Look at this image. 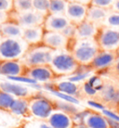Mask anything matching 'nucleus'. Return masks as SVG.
Wrapping results in <instances>:
<instances>
[{
  "mask_svg": "<svg viewBox=\"0 0 119 128\" xmlns=\"http://www.w3.org/2000/svg\"><path fill=\"white\" fill-rule=\"evenodd\" d=\"M69 50L80 66H90L94 58L100 51L96 39H73Z\"/></svg>",
  "mask_w": 119,
  "mask_h": 128,
  "instance_id": "nucleus-1",
  "label": "nucleus"
},
{
  "mask_svg": "<svg viewBox=\"0 0 119 128\" xmlns=\"http://www.w3.org/2000/svg\"><path fill=\"white\" fill-rule=\"evenodd\" d=\"M10 20L17 22L20 26H22L23 29L43 25L46 18L43 15L39 14L38 12L35 11L34 10L22 13H17L12 11L10 13Z\"/></svg>",
  "mask_w": 119,
  "mask_h": 128,
  "instance_id": "nucleus-8",
  "label": "nucleus"
},
{
  "mask_svg": "<svg viewBox=\"0 0 119 128\" xmlns=\"http://www.w3.org/2000/svg\"><path fill=\"white\" fill-rule=\"evenodd\" d=\"M117 53H118V55H119V48H118V50H117Z\"/></svg>",
  "mask_w": 119,
  "mask_h": 128,
  "instance_id": "nucleus-45",
  "label": "nucleus"
},
{
  "mask_svg": "<svg viewBox=\"0 0 119 128\" xmlns=\"http://www.w3.org/2000/svg\"><path fill=\"white\" fill-rule=\"evenodd\" d=\"M27 67L21 60H1L0 62V74L8 78L24 76Z\"/></svg>",
  "mask_w": 119,
  "mask_h": 128,
  "instance_id": "nucleus-12",
  "label": "nucleus"
},
{
  "mask_svg": "<svg viewBox=\"0 0 119 128\" xmlns=\"http://www.w3.org/2000/svg\"><path fill=\"white\" fill-rule=\"evenodd\" d=\"M88 6L79 3L68 2V6L65 11V16L73 24L78 25L87 20V13Z\"/></svg>",
  "mask_w": 119,
  "mask_h": 128,
  "instance_id": "nucleus-14",
  "label": "nucleus"
},
{
  "mask_svg": "<svg viewBox=\"0 0 119 128\" xmlns=\"http://www.w3.org/2000/svg\"><path fill=\"white\" fill-rule=\"evenodd\" d=\"M49 67L58 78L68 77L74 74L79 69L80 65L69 49H61L54 50Z\"/></svg>",
  "mask_w": 119,
  "mask_h": 128,
  "instance_id": "nucleus-2",
  "label": "nucleus"
},
{
  "mask_svg": "<svg viewBox=\"0 0 119 128\" xmlns=\"http://www.w3.org/2000/svg\"><path fill=\"white\" fill-rule=\"evenodd\" d=\"M54 50L48 48L44 44L30 46L25 55L21 60L27 68L49 65Z\"/></svg>",
  "mask_w": 119,
  "mask_h": 128,
  "instance_id": "nucleus-4",
  "label": "nucleus"
},
{
  "mask_svg": "<svg viewBox=\"0 0 119 128\" xmlns=\"http://www.w3.org/2000/svg\"><path fill=\"white\" fill-rule=\"evenodd\" d=\"M87 82H88L99 93L102 90L103 86H104V84H105V82H104V80L102 79V77L100 76V74H94L92 76L89 77V79L87 80Z\"/></svg>",
  "mask_w": 119,
  "mask_h": 128,
  "instance_id": "nucleus-32",
  "label": "nucleus"
},
{
  "mask_svg": "<svg viewBox=\"0 0 119 128\" xmlns=\"http://www.w3.org/2000/svg\"><path fill=\"white\" fill-rule=\"evenodd\" d=\"M22 125V119L13 115L10 110H0V128H20Z\"/></svg>",
  "mask_w": 119,
  "mask_h": 128,
  "instance_id": "nucleus-24",
  "label": "nucleus"
},
{
  "mask_svg": "<svg viewBox=\"0 0 119 128\" xmlns=\"http://www.w3.org/2000/svg\"><path fill=\"white\" fill-rule=\"evenodd\" d=\"M114 2H115V0H91L90 5L106 8V10H112Z\"/></svg>",
  "mask_w": 119,
  "mask_h": 128,
  "instance_id": "nucleus-34",
  "label": "nucleus"
},
{
  "mask_svg": "<svg viewBox=\"0 0 119 128\" xmlns=\"http://www.w3.org/2000/svg\"><path fill=\"white\" fill-rule=\"evenodd\" d=\"M44 34H45V30L43 28V25L35 26V27L23 29L22 37L29 46H36L42 44Z\"/></svg>",
  "mask_w": 119,
  "mask_h": 128,
  "instance_id": "nucleus-18",
  "label": "nucleus"
},
{
  "mask_svg": "<svg viewBox=\"0 0 119 128\" xmlns=\"http://www.w3.org/2000/svg\"><path fill=\"white\" fill-rule=\"evenodd\" d=\"M68 2H74V3H79L83 4V5H87L89 6L91 3V0H67Z\"/></svg>",
  "mask_w": 119,
  "mask_h": 128,
  "instance_id": "nucleus-41",
  "label": "nucleus"
},
{
  "mask_svg": "<svg viewBox=\"0 0 119 128\" xmlns=\"http://www.w3.org/2000/svg\"><path fill=\"white\" fill-rule=\"evenodd\" d=\"M101 26H106L112 29L119 30V12L111 10Z\"/></svg>",
  "mask_w": 119,
  "mask_h": 128,
  "instance_id": "nucleus-30",
  "label": "nucleus"
},
{
  "mask_svg": "<svg viewBox=\"0 0 119 128\" xmlns=\"http://www.w3.org/2000/svg\"><path fill=\"white\" fill-rule=\"evenodd\" d=\"M30 115L40 121H48L56 110L54 101L44 96L34 95L29 98Z\"/></svg>",
  "mask_w": 119,
  "mask_h": 128,
  "instance_id": "nucleus-5",
  "label": "nucleus"
},
{
  "mask_svg": "<svg viewBox=\"0 0 119 128\" xmlns=\"http://www.w3.org/2000/svg\"><path fill=\"white\" fill-rule=\"evenodd\" d=\"M101 113L110 121L119 122V112L114 110L111 109V108H106L101 112Z\"/></svg>",
  "mask_w": 119,
  "mask_h": 128,
  "instance_id": "nucleus-36",
  "label": "nucleus"
},
{
  "mask_svg": "<svg viewBox=\"0 0 119 128\" xmlns=\"http://www.w3.org/2000/svg\"><path fill=\"white\" fill-rule=\"evenodd\" d=\"M100 25L90 22L88 20H84L83 22L76 25V32L74 39H92L96 38L97 34L100 29Z\"/></svg>",
  "mask_w": 119,
  "mask_h": 128,
  "instance_id": "nucleus-17",
  "label": "nucleus"
},
{
  "mask_svg": "<svg viewBox=\"0 0 119 128\" xmlns=\"http://www.w3.org/2000/svg\"><path fill=\"white\" fill-rule=\"evenodd\" d=\"M110 11L111 10H106V8L89 5L88 8H87V20L101 26L104 22V20H106L107 16L109 15Z\"/></svg>",
  "mask_w": 119,
  "mask_h": 128,
  "instance_id": "nucleus-21",
  "label": "nucleus"
},
{
  "mask_svg": "<svg viewBox=\"0 0 119 128\" xmlns=\"http://www.w3.org/2000/svg\"><path fill=\"white\" fill-rule=\"evenodd\" d=\"M96 41L100 50L117 51L119 48V30L100 26L97 34Z\"/></svg>",
  "mask_w": 119,
  "mask_h": 128,
  "instance_id": "nucleus-6",
  "label": "nucleus"
},
{
  "mask_svg": "<svg viewBox=\"0 0 119 128\" xmlns=\"http://www.w3.org/2000/svg\"><path fill=\"white\" fill-rule=\"evenodd\" d=\"M0 90H3L15 98H30L36 95V91H34L31 86L10 79H0Z\"/></svg>",
  "mask_w": 119,
  "mask_h": 128,
  "instance_id": "nucleus-7",
  "label": "nucleus"
},
{
  "mask_svg": "<svg viewBox=\"0 0 119 128\" xmlns=\"http://www.w3.org/2000/svg\"><path fill=\"white\" fill-rule=\"evenodd\" d=\"M29 46L23 37H0V60H22Z\"/></svg>",
  "mask_w": 119,
  "mask_h": 128,
  "instance_id": "nucleus-3",
  "label": "nucleus"
},
{
  "mask_svg": "<svg viewBox=\"0 0 119 128\" xmlns=\"http://www.w3.org/2000/svg\"><path fill=\"white\" fill-rule=\"evenodd\" d=\"M14 99H15L14 96L8 94L3 90H0V110H10Z\"/></svg>",
  "mask_w": 119,
  "mask_h": 128,
  "instance_id": "nucleus-31",
  "label": "nucleus"
},
{
  "mask_svg": "<svg viewBox=\"0 0 119 128\" xmlns=\"http://www.w3.org/2000/svg\"><path fill=\"white\" fill-rule=\"evenodd\" d=\"M110 72H113L114 74L119 75V55H118V57H117V58H116L114 64H113V66L112 67V69L110 70Z\"/></svg>",
  "mask_w": 119,
  "mask_h": 128,
  "instance_id": "nucleus-40",
  "label": "nucleus"
},
{
  "mask_svg": "<svg viewBox=\"0 0 119 128\" xmlns=\"http://www.w3.org/2000/svg\"><path fill=\"white\" fill-rule=\"evenodd\" d=\"M68 6L67 0H50L49 14H64Z\"/></svg>",
  "mask_w": 119,
  "mask_h": 128,
  "instance_id": "nucleus-27",
  "label": "nucleus"
},
{
  "mask_svg": "<svg viewBox=\"0 0 119 128\" xmlns=\"http://www.w3.org/2000/svg\"><path fill=\"white\" fill-rule=\"evenodd\" d=\"M74 128H88V127L85 124H75Z\"/></svg>",
  "mask_w": 119,
  "mask_h": 128,
  "instance_id": "nucleus-44",
  "label": "nucleus"
},
{
  "mask_svg": "<svg viewBox=\"0 0 119 128\" xmlns=\"http://www.w3.org/2000/svg\"><path fill=\"white\" fill-rule=\"evenodd\" d=\"M32 6L35 11L47 17L49 14L50 0H32Z\"/></svg>",
  "mask_w": 119,
  "mask_h": 128,
  "instance_id": "nucleus-26",
  "label": "nucleus"
},
{
  "mask_svg": "<svg viewBox=\"0 0 119 128\" xmlns=\"http://www.w3.org/2000/svg\"><path fill=\"white\" fill-rule=\"evenodd\" d=\"M32 10V0H13V11L14 12L22 13Z\"/></svg>",
  "mask_w": 119,
  "mask_h": 128,
  "instance_id": "nucleus-29",
  "label": "nucleus"
},
{
  "mask_svg": "<svg viewBox=\"0 0 119 128\" xmlns=\"http://www.w3.org/2000/svg\"><path fill=\"white\" fill-rule=\"evenodd\" d=\"M10 112L20 119L26 118L30 115L29 98H15L10 107Z\"/></svg>",
  "mask_w": 119,
  "mask_h": 128,
  "instance_id": "nucleus-23",
  "label": "nucleus"
},
{
  "mask_svg": "<svg viewBox=\"0 0 119 128\" xmlns=\"http://www.w3.org/2000/svg\"><path fill=\"white\" fill-rule=\"evenodd\" d=\"M81 93H83L85 96H96L99 95V92L87 81L84 82L81 84Z\"/></svg>",
  "mask_w": 119,
  "mask_h": 128,
  "instance_id": "nucleus-33",
  "label": "nucleus"
},
{
  "mask_svg": "<svg viewBox=\"0 0 119 128\" xmlns=\"http://www.w3.org/2000/svg\"><path fill=\"white\" fill-rule=\"evenodd\" d=\"M0 62H1V60H0Z\"/></svg>",
  "mask_w": 119,
  "mask_h": 128,
  "instance_id": "nucleus-46",
  "label": "nucleus"
},
{
  "mask_svg": "<svg viewBox=\"0 0 119 128\" xmlns=\"http://www.w3.org/2000/svg\"><path fill=\"white\" fill-rule=\"evenodd\" d=\"M113 11H116V12H119V0H115V2L113 4L112 10Z\"/></svg>",
  "mask_w": 119,
  "mask_h": 128,
  "instance_id": "nucleus-43",
  "label": "nucleus"
},
{
  "mask_svg": "<svg viewBox=\"0 0 119 128\" xmlns=\"http://www.w3.org/2000/svg\"><path fill=\"white\" fill-rule=\"evenodd\" d=\"M85 125L88 128H110L108 119L101 112L92 110H89L87 113L85 120Z\"/></svg>",
  "mask_w": 119,
  "mask_h": 128,
  "instance_id": "nucleus-19",
  "label": "nucleus"
},
{
  "mask_svg": "<svg viewBox=\"0 0 119 128\" xmlns=\"http://www.w3.org/2000/svg\"><path fill=\"white\" fill-rule=\"evenodd\" d=\"M95 70L90 67V66H80L74 74H72L70 76L66 77V79L70 80L71 82H74L75 84H83L89 79L94 74Z\"/></svg>",
  "mask_w": 119,
  "mask_h": 128,
  "instance_id": "nucleus-25",
  "label": "nucleus"
},
{
  "mask_svg": "<svg viewBox=\"0 0 119 128\" xmlns=\"http://www.w3.org/2000/svg\"><path fill=\"white\" fill-rule=\"evenodd\" d=\"M87 105L92 109V110H95V112H101L103 110H105L107 108L106 105H105L102 101H100V99H98V100L90 99V100H87Z\"/></svg>",
  "mask_w": 119,
  "mask_h": 128,
  "instance_id": "nucleus-35",
  "label": "nucleus"
},
{
  "mask_svg": "<svg viewBox=\"0 0 119 128\" xmlns=\"http://www.w3.org/2000/svg\"><path fill=\"white\" fill-rule=\"evenodd\" d=\"M48 122L52 128H74L75 125L73 116L57 109L48 119Z\"/></svg>",
  "mask_w": 119,
  "mask_h": 128,
  "instance_id": "nucleus-16",
  "label": "nucleus"
},
{
  "mask_svg": "<svg viewBox=\"0 0 119 128\" xmlns=\"http://www.w3.org/2000/svg\"><path fill=\"white\" fill-rule=\"evenodd\" d=\"M57 90L61 93H63L65 95L77 98L81 95V86L78 84H75L74 82H71L68 79L60 81L58 83L53 84V89ZM51 90V91H52Z\"/></svg>",
  "mask_w": 119,
  "mask_h": 128,
  "instance_id": "nucleus-20",
  "label": "nucleus"
},
{
  "mask_svg": "<svg viewBox=\"0 0 119 128\" xmlns=\"http://www.w3.org/2000/svg\"><path fill=\"white\" fill-rule=\"evenodd\" d=\"M10 20V13L3 12V11H0V25L3 24V23L7 22L8 20Z\"/></svg>",
  "mask_w": 119,
  "mask_h": 128,
  "instance_id": "nucleus-39",
  "label": "nucleus"
},
{
  "mask_svg": "<svg viewBox=\"0 0 119 128\" xmlns=\"http://www.w3.org/2000/svg\"><path fill=\"white\" fill-rule=\"evenodd\" d=\"M75 32H76V25L71 23L70 25L67 26L61 32H62L69 40H73V39H74V37H75Z\"/></svg>",
  "mask_w": 119,
  "mask_h": 128,
  "instance_id": "nucleus-37",
  "label": "nucleus"
},
{
  "mask_svg": "<svg viewBox=\"0 0 119 128\" xmlns=\"http://www.w3.org/2000/svg\"><path fill=\"white\" fill-rule=\"evenodd\" d=\"M109 121V125L110 128H119V122H115V121Z\"/></svg>",
  "mask_w": 119,
  "mask_h": 128,
  "instance_id": "nucleus-42",
  "label": "nucleus"
},
{
  "mask_svg": "<svg viewBox=\"0 0 119 128\" xmlns=\"http://www.w3.org/2000/svg\"><path fill=\"white\" fill-rule=\"evenodd\" d=\"M0 11L10 13L13 11V0H0Z\"/></svg>",
  "mask_w": 119,
  "mask_h": 128,
  "instance_id": "nucleus-38",
  "label": "nucleus"
},
{
  "mask_svg": "<svg viewBox=\"0 0 119 128\" xmlns=\"http://www.w3.org/2000/svg\"><path fill=\"white\" fill-rule=\"evenodd\" d=\"M71 23L64 14H48L45 18L43 28L46 32H62Z\"/></svg>",
  "mask_w": 119,
  "mask_h": 128,
  "instance_id": "nucleus-13",
  "label": "nucleus"
},
{
  "mask_svg": "<svg viewBox=\"0 0 119 128\" xmlns=\"http://www.w3.org/2000/svg\"><path fill=\"white\" fill-rule=\"evenodd\" d=\"M23 27L11 20L0 25V37L19 38L23 36Z\"/></svg>",
  "mask_w": 119,
  "mask_h": 128,
  "instance_id": "nucleus-22",
  "label": "nucleus"
},
{
  "mask_svg": "<svg viewBox=\"0 0 119 128\" xmlns=\"http://www.w3.org/2000/svg\"><path fill=\"white\" fill-rule=\"evenodd\" d=\"M118 57L117 51H107L100 50L90 64L95 72L100 74L103 72H110Z\"/></svg>",
  "mask_w": 119,
  "mask_h": 128,
  "instance_id": "nucleus-9",
  "label": "nucleus"
},
{
  "mask_svg": "<svg viewBox=\"0 0 119 128\" xmlns=\"http://www.w3.org/2000/svg\"><path fill=\"white\" fill-rule=\"evenodd\" d=\"M54 103L56 105V109L57 110H61L66 112V113H68V114H70L72 116L79 112L77 105L73 104V103L66 102V101H57V102Z\"/></svg>",
  "mask_w": 119,
  "mask_h": 128,
  "instance_id": "nucleus-28",
  "label": "nucleus"
},
{
  "mask_svg": "<svg viewBox=\"0 0 119 128\" xmlns=\"http://www.w3.org/2000/svg\"><path fill=\"white\" fill-rule=\"evenodd\" d=\"M27 78L35 81L36 83L48 84L54 81L57 76L55 75L49 65H42L27 68L25 75Z\"/></svg>",
  "mask_w": 119,
  "mask_h": 128,
  "instance_id": "nucleus-10",
  "label": "nucleus"
},
{
  "mask_svg": "<svg viewBox=\"0 0 119 128\" xmlns=\"http://www.w3.org/2000/svg\"><path fill=\"white\" fill-rule=\"evenodd\" d=\"M98 96L105 105L108 104L119 107V86L112 82H107Z\"/></svg>",
  "mask_w": 119,
  "mask_h": 128,
  "instance_id": "nucleus-15",
  "label": "nucleus"
},
{
  "mask_svg": "<svg viewBox=\"0 0 119 128\" xmlns=\"http://www.w3.org/2000/svg\"><path fill=\"white\" fill-rule=\"evenodd\" d=\"M71 40L65 36L61 32H46L44 34L42 44L51 48L52 50L69 49Z\"/></svg>",
  "mask_w": 119,
  "mask_h": 128,
  "instance_id": "nucleus-11",
  "label": "nucleus"
}]
</instances>
